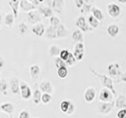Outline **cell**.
<instances>
[{"label": "cell", "mask_w": 126, "mask_h": 118, "mask_svg": "<svg viewBox=\"0 0 126 118\" xmlns=\"http://www.w3.org/2000/svg\"><path fill=\"white\" fill-rule=\"evenodd\" d=\"M69 54H70V52H69V50H62L61 51V54H60V56H59V58H60L62 60L65 61H67V59L69 58Z\"/></svg>", "instance_id": "e575fe53"}, {"label": "cell", "mask_w": 126, "mask_h": 118, "mask_svg": "<svg viewBox=\"0 0 126 118\" xmlns=\"http://www.w3.org/2000/svg\"><path fill=\"white\" fill-rule=\"evenodd\" d=\"M121 80V81L126 82V72L121 75V80Z\"/></svg>", "instance_id": "f6af8a7d"}, {"label": "cell", "mask_w": 126, "mask_h": 118, "mask_svg": "<svg viewBox=\"0 0 126 118\" xmlns=\"http://www.w3.org/2000/svg\"><path fill=\"white\" fill-rule=\"evenodd\" d=\"M50 2L51 9L57 13H62V8L64 6V1H50Z\"/></svg>", "instance_id": "4fadbf2b"}, {"label": "cell", "mask_w": 126, "mask_h": 118, "mask_svg": "<svg viewBox=\"0 0 126 118\" xmlns=\"http://www.w3.org/2000/svg\"><path fill=\"white\" fill-rule=\"evenodd\" d=\"M10 88L12 90V92L14 94H17L19 91H21L19 85V81L17 77H12L10 80Z\"/></svg>", "instance_id": "e0dca14e"}, {"label": "cell", "mask_w": 126, "mask_h": 118, "mask_svg": "<svg viewBox=\"0 0 126 118\" xmlns=\"http://www.w3.org/2000/svg\"><path fill=\"white\" fill-rule=\"evenodd\" d=\"M114 105H115V102L114 101L110 102H102L100 105L98 106V110L102 114H108L111 112Z\"/></svg>", "instance_id": "3957f363"}, {"label": "cell", "mask_w": 126, "mask_h": 118, "mask_svg": "<svg viewBox=\"0 0 126 118\" xmlns=\"http://www.w3.org/2000/svg\"><path fill=\"white\" fill-rule=\"evenodd\" d=\"M92 15L94 16V17L96 19H98V21H102V20H103V18H104L103 14H102V12L99 9H98V8H96V7H93L92 9Z\"/></svg>", "instance_id": "d4e9b609"}, {"label": "cell", "mask_w": 126, "mask_h": 118, "mask_svg": "<svg viewBox=\"0 0 126 118\" xmlns=\"http://www.w3.org/2000/svg\"><path fill=\"white\" fill-rule=\"evenodd\" d=\"M108 14L111 17H117L121 14L120 6L114 3H110L107 6Z\"/></svg>", "instance_id": "5b68a950"}, {"label": "cell", "mask_w": 126, "mask_h": 118, "mask_svg": "<svg viewBox=\"0 0 126 118\" xmlns=\"http://www.w3.org/2000/svg\"><path fill=\"white\" fill-rule=\"evenodd\" d=\"M50 25L53 26V27H55V28L58 27L59 25H61L60 19H59L58 17H56V16H53L52 17H50Z\"/></svg>", "instance_id": "f546056e"}, {"label": "cell", "mask_w": 126, "mask_h": 118, "mask_svg": "<svg viewBox=\"0 0 126 118\" xmlns=\"http://www.w3.org/2000/svg\"><path fill=\"white\" fill-rule=\"evenodd\" d=\"M61 50L59 48L58 46H55V45H52L50 46V50H49V53L51 56L53 57H58V56H60V54H61Z\"/></svg>", "instance_id": "484cf974"}, {"label": "cell", "mask_w": 126, "mask_h": 118, "mask_svg": "<svg viewBox=\"0 0 126 118\" xmlns=\"http://www.w3.org/2000/svg\"><path fill=\"white\" fill-rule=\"evenodd\" d=\"M43 1H37V0H32L31 2L33 4L34 6H37L39 4V2H42Z\"/></svg>", "instance_id": "bcb514c9"}, {"label": "cell", "mask_w": 126, "mask_h": 118, "mask_svg": "<svg viewBox=\"0 0 126 118\" xmlns=\"http://www.w3.org/2000/svg\"><path fill=\"white\" fill-rule=\"evenodd\" d=\"M9 118H14L13 114H11V115H9Z\"/></svg>", "instance_id": "c3c4849f"}, {"label": "cell", "mask_w": 126, "mask_h": 118, "mask_svg": "<svg viewBox=\"0 0 126 118\" xmlns=\"http://www.w3.org/2000/svg\"><path fill=\"white\" fill-rule=\"evenodd\" d=\"M42 99V94L40 90H35L33 92V102L35 104H39Z\"/></svg>", "instance_id": "4316f807"}, {"label": "cell", "mask_w": 126, "mask_h": 118, "mask_svg": "<svg viewBox=\"0 0 126 118\" xmlns=\"http://www.w3.org/2000/svg\"><path fill=\"white\" fill-rule=\"evenodd\" d=\"M74 51H81L84 52V46L83 43H77L74 46Z\"/></svg>", "instance_id": "f35d334b"}, {"label": "cell", "mask_w": 126, "mask_h": 118, "mask_svg": "<svg viewBox=\"0 0 126 118\" xmlns=\"http://www.w3.org/2000/svg\"><path fill=\"white\" fill-rule=\"evenodd\" d=\"M8 88V85H7V83L5 81L4 79H2L1 81H0V90H1V91H2L4 94H6L5 91L7 90Z\"/></svg>", "instance_id": "74e56055"}, {"label": "cell", "mask_w": 126, "mask_h": 118, "mask_svg": "<svg viewBox=\"0 0 126 118\" xmlns=\"http://www.w3.org/2000/svg\"><path fill=\"white\" fill-rule=\"evenodd\" d=\"M39 12L44 15V17H53V10L49 6H40L39 8Z\"/></svg>", "instance_id": "ac0fdd59"}, {"label": "cell", "mask_w": 126, "mask_h": 118, "mask_svg": "<svg viewBox=\"0 0 126 118\" xmlns=\"http://www.w3.org/2000/svg\"><path fill=\"white\" fill-rule=\"evenodd\" d=\"M90 72L91 73H92L94 76H96L98 79H99V80L101 82V84L104 86V88L109 89L110 91L113 93V94L114 96L117 95V92H116V90L113 87V80L111 78L108 77L107 76H106L104 74H101V73H98L96 71H94V69H90Z\"/></svg>", "instance_id": "6da1fadb"}, {"label": "cell", "mask_w": 126, "mask_h": 118, "mask_svg": "<svg viewBox=\"0 0 126 118\" xmlns=\"http://www.w3.org/2000/svg\"><path fill=\"white\" fill-rule=\"evenodd\" d=\"M47 36L50 39H56L58 38V34H57V28L53 27L50 25L46 31Z\"/></svg>", "instance_id": "44dd1931"}, {"label": "cell", "mask_w": 126, "mask_h": 118, "mask_svg": "<svg viewBox=\"0 0 126 118\" xmlns=\"http://www.w3.org/2000/svg\"><path fill=\"white\" fill-rule=\"evenodd\" d=\"M0 109H1V111L11 115L14 113V105L10 103V102H5V103H2L0 106Z\"/></svg>", "instance_id": "7c38bea8"}, {"label": "cell", "mask_w": 126, "mask_h": 118, "mask_svg": "<svg viewBox=\"0 0 126 118\" xmlns=\"http://www.w3.org/2000/svg\"><path fill=\"white\" fill-rule=\"evenodd\" d=\"M108 73L111 76H117L122 75L120 65L117 63H111L108 65Z\"/></svg>", "instance_id": "52a82bcc"}, {"label": "cell", "mask_w": 126, "mask_h": 118, "mask_svg": "<svg viewBox=\"0 0 126 118\" xmlns=\"http://www.w3.org/2000/svg\"><path fill=\"white\" fill-rule=\"evenodd\" d=\"M88 22H89V25L92 28H94V29H97V28L98 27V25H99V21L94 17L93 15L89 16Z\"/></svg>", "instance_id": "83f0119b"}, {"label": "cell", "mask_w": 126, "mask_h": 118, "mask_svg": "<svg viewBox=\"0 0 126 118\" xmlns=\"http://www.w3.org/2000/svg\"><path fill=\"white\" fill-rule=\"evenodd\" d=\"M72 38L74 41H76L77 43H83V40H84V35L82 34L81 30H80V29L75 30L72 34Z\"/></svg>", "instance_id": "603a6c76"}, {"label": "cell", "mask_w": 126, "mask_h": 118, "mask_svg": "<svg viewBox=\"0 0 126 118\" xmlns=\"http://www.w3.org/2000/svg\"><path fill=\"white\" fill-rule=\"evenodd\" d=\"M51 98H52V97H51L50 94L43 93V94H42V99H41V101L43 102V103L47 104V103H49V102H50Z\"/></svg>", "instance_id": "d590c367"}, {"label": "cell", "mask_w": 126, "mask_h": 118, "mask_svg": "<svg viewBox=\"0 0 126 118\" xmlns=\"http://www.w3.org/2000/svg\"><path fill=\"white\" fill-rule=\"evenodd\" d=\"M117 2L121 3H126V0H118Z\"/></svg>", "instance_id": "7dc6e473"}, {"label": "cell", "mask_w": 126, "mask_h": 118, "mask_svg": "<svg viewBox=\"0 0 126 118\" xmlns=\"http://www.w3.org/2000/svg\"><path fill=\"white\" fill-rule=\"evenodd\" d=\"M115 105L117 108L121 109H126V98L123 94H121V95L117 98V100L115 102Z\"/></svg>", "instance_id": "d6986e66"}, {"label": "cell", "mask_w": 126, "mask_h": 118, "mask_svg": "<svg viewBox=\"0 0 126 118\" xmlns=\"http://www.w3.org/2000/svg\"><path fill=\"white\" fill-rule=\"evenodd\" d=\"M73 54L74 55L75 58H76V60L78 61H81L84 56V52H81V51H73Z\"/></svg>", "instance_id": "8d00e7d4"}, {"label": "cell", "mask_w": 126, "mask_h": 118, "mask_svg": "<svg viewBox=\"0 0 126 118\" xmlns=\"http://www.w3.org/2000/svg\"><path fill=\"white\" fill-rule=\"evenodd\" d=\"M41 20L42 18L40 17V15H39V12L37 10L31 11L28 14V21L31 24L36 25L38 23H40Z\"/></svg>", "instance_id": "8992f818"}, {"label": "cell", "mask_w": 126, "mask_h": 118, "mask_svg": "<svg viewBox=\"0 0 126 118\" xmlns=\"http://www.w3.org/2000/svg\"><path fill=\"white\" fill-rule=\"evenodd\" d=\"M39 90L43 93L51 94L53 91V87L51 83L49 81H43L39 84Z\"/></svg>", "instance_id": "8fae6325"}, {"label": "cell", "mask_w": 126, "mask_h": 118, "mask_svg": "<svg viewBox=\"0 0 126 118\" xmlns=\"http://www.w3.org/2000/svg\"><path fill=\"white\" fill-rule=\"evenodd\" d=\"M125 118H126V116H125Z\"/></svg>", "instance_id": "681fc988"}, {"label": "cell", "mask_w": 126, "mask_h": 118, "mask_svg": "<svg viewBox=\"0 0 126 118\" xmlns=\"http://www.w3.org/2000/svg\"><path fill=\"white\" fill-rule=\"evenodd\" d=\"M67 75H68V70H67L66 67H62V68L58 69V76L60 78L64 79L67 76Z\"/></svg>", "instance_id": "4dcf8cb0"}, {"label": "cell", "mask_w": 126, "mask_h": 118, "mask_svg": "<svg viewBox=\"0 0 126 118\" xmlns=\"http://www.w3.org/2000/svg\"><path fill=\"white\" fill-rule=\"evenodd\" d=\"M20 6L24 11L29 12V13L35 10V6H34L31 1H28V0H21Z\"/></svg>", "instance_id": "9c48e42d"}, {"label": "cell", "mask_w": 126, "mask_h": 118, "mask_svg": "<svg viewBox=\"0 0 126 118\" xmlns=\"http://www.w3.org/2000/svg\"><path fill=\"white\" fill-rule=\"evenodd\" d=\"M28 30V27L27 25H25V23H21L19 25V31H20V33L21 34H24V33H25L26 31Z\"/></svg>", "instance_id": "ab89813d"}, {"label": "cell", "mask_w": 126, "mask_h": 118, "mask_svg": "<svg viewBox=\"0 0 126 118\" xmlns=\"http://www.w3.org/2000/svg\"><path fill=\"white\" fill-rule=\"evenodd\" d=\"M54 66L58 69L60 68H62V67H66L67 65H66L65 61L62 60L60 58H57L56 60L54 61Z\"/></svg>", "instance_id": "1f68e13d"}, {"label": "cell", "mask_w": 126, "mask_h": 118, "mask_svg": "<svg viewBox=\"0 0 126 118\" xmlns=\"http://www.w3.org/2000/svg\"><path fill=\"white\" fill-rule=\"evenodd\" d=\"M92 5L91 4H88V3H85L84 6L82 7V9L80 10V13L83 14H88L90 11H92Z\"/></svg>", "instance_id": "d6a6232c"}, {"label": "cell", "mask_w": 126, "mask_h": 118, "mask_svg": "<svg viewBox=\"0 0 126 118\" xmlns=\"http://www.w3.org/2000/svg\"><path fill=\"white\" fill-rule=\"evenodd\" d=\"M57 34L58 38H65L68 35V31L64 25H61L57 27Z\"/></svg>", "instance_id": "7402d4cb"}, {"label": "cell", "mask_w": 126, "mask_h": 118, "mask_svg": "<svg viewBox=\"0 0 126 118\" xmlns=\"http://www.w3.org/2000/svg\"><path fill=\"white\" fill-rule=\"evenodd\" d=\"M32 32L35 35L40 37L43 35V33H44V26H43L42 23H38L36 25H34L32 26Z\"/></svg>", "instance_id": "5bb4252c"}, {"label": "cell", "mask_w": 126, "mask_h": 118, "mask_svg": "<svg viewBox=\"0 0 126 118\" xmlns=\"http://www.w3.org/2000/svg\"><path fill=\"white\" fill-rule=\"evenodd\" d=\"M70 105H71V102L67 101V100H65V101H62L60 104V109L62 110V112L66 113L68 112V110L70 107Z\"/></svg>", "instance_id": "f1b7e54d"}, {"label": "cell", "mask_w": 126, "mask_h": 118, "mask_svg": "<svg viewBox=\"0 0 126 118\" xmlns=\"http://www.w3.org/2000/svg\"><path fill=\"white\" fill-rule=\"evenodd\" d=\"M96 91L94 88H88L84 91V98L87 102H92L95 98Z\"/></svg>", "instance_id": "ba28073f"}, {"label": "cell", "mask_w": 126, "mask_h": 118, "mask_svg": "<svg viewBox=\"0 0 126 118\" xmlns=\"http://www.w3.org/2000/svg\"><path fill=\"white\" fill-rule=\"evenodd\" d=\"M20 2H21V1H19V0H10V1H8V4H9L12 11H13L15 18H17L18 15V7Z\"/></svg>", "instance_id": "2e32d148"}, {"label": "cell", "mask_w": 126, "mask_h": 118, "mask_svg": "<svg viewBox=\"0 0 126 118\" xmlns=\"http://www.w3.org/2000/svg\"><path fill=\"white\" fill-rule=\"evenodd\" d=\"M76 25L82 31H88V29H89V26L86 22L85 17H82V16L77 18V21H76Z\"/></svg>", "instance_id": "30bf717a"}, {"label": "cell", "mask_w": 126, "mask_h": 118, "mask_svg": "<svg viewBox=\"0 0 126 118\" xmlns=\"http://www.w3.org/2000/svg\"><path fill=\"white\" fill-rule=\"evenodd\" d=\"M99 100L102 102H110L113 101V93L106 88L100 90Z\"/></svg>", "instance_id": "7a4b0ae2"}, {"label": "cell", "mask_w": 126, "mask_h": 118, "mask_svg": "<svg viewBox=\"0 0 126 118\" xmlns=\"http://www.w3.org/2000/svg\"><path fill=\"white\" fill-rule=\"evenodd\" d=\"M19 118H29V113L26 110H23L19 114Z\"/></svg>", "instance_id": "7bdbcfd3"}, {"label": "cell", "mask_w": 126, "mask_h": 118, "mask_svg": "<svg viewBox=\"0 0 126 118\" xmlns=\"http://www.w3.org/2000/svg\"><path fill=\"white\" fill-rule=\"evenodd\" d=\"M126 116V109H120L117 113V118H125Z\"/></svg>", "instance_id": "60d3db41"}, {"label": "cell", "mask_w": 126, "mask_h": 118, "mask_svg": "<svg viewBox=\"0 0 126 118\" xmlns=\"http://www.w3.org/2000/svg\"><path fill=\"white\" fill-rule=\"evenodd\" d=\"M107 32L110 37H116L119 32V27L116 25H110L107 28Z\"/></svg>", "instance_id": "ffe728a7"}, {"label": "cell", "mask_w": 126, "mask_h": 118, "mask_svg": "<svg viewBox=\"0 0 126 118\" xmlns=\"http://www.w3.org/2000/svg\"><path fill=\"white\" fill-rule=\"evenodd\" d=\"M29 73H30V76L32 79H34V80L38 79L39 76V74H40V68H39V65H31L29 69Z\"/></svg>", "instance_id": "9a60e30c"}, {"label": "cell", "mask_w": 126, "mask_h": 118, "mask_svg": "<svg viewBox=\"0 0 126 118\" xmlns=\"http://www.w3.org/2000/svg\"><path fill=\"white\" fill-rule=\"evenodd\" d=\"M74 110H75V107H74V105L73 103H71L70 105V107L68 110V112L66 113V114H68V115H71V114H73V112H74Z\"/></svg>", "instance_id": "ee69618b"}, {"label": "cell", "mask_w": 126, "mask_h": 118, "mask_svg": "<svg viewBox=\"0 0 126 118\" xmlns=\"http://www.w3.org/2000/svg\"><path fill=\"white\" fill-rule=\"evenodd\" d=\"M85 2L84 1V0H77L76 2H75V3H76V6H77V7L78 8V9H82V7L84 6V3Z\"/></svg>", "instance_id": "b9f144b4"}, {"label": "cell", "mask_w": 126, "mask_h": 118, "mask_svg": "<svg viewBox=\"0 0 126 118\" xmlns=\"http://www.w3.org/2000/svg\"><path fill=\"white\" fill-rule=\"evenodd\" d=\"M76 58H75L74 57V55L73 53H70L69 54V58L67 59V61H65V63H66V65H69V66H72L75 63H76Z\"/></svg>", "instance_id": "836d02e7"}, {"label": "cell", "mask_w": 126, "mask_h": 118, "mask_svg": "<svg viewBox=\"0 0 126 118\" xmlns=\"http://www.w3.org/2000/svg\"><path fill=\"white\" fill-rule=\"evenodd\" d=\"M14 15L13 13H8L7 14H6L5 16V19H4V23L5 25L8 27L11 28L13 26V24L14 21Z\"/></svg>", "instance_id": "cb8c5ba5"}, {"label": "cell", "mask_w": 126, "mask_h": 118, "mask_svg": "<svg viewBox=\"0 0 126 118\" xmlns=\"http://www.w3.org/2000/svg\"><path fill=\"white\" fill-rule=\"evenodd\" d=\"M20 89H21V94L23 99H29L30 97L32 96V90L29 86L25 84V82H21V84H20Z\"/></svg>", "instance_id": "277c9868"}]
</instances>
